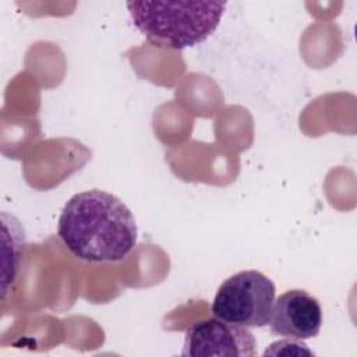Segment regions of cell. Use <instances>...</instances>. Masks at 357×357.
Returning a JSON list of instances; mask_svg holds the SVG:
<instances>
[{"label":"cell","instance_id":"cell-4","mask_svg":"<svg viewBox=\"0 0 357 357\" xmlns=\"http://www.w3.org/2000/svg\"><path fill=\"white\" fill-rule=\"evenodd\" d=\"M181 354L252 357L257 354V342L247 328L215 317L195 321L185 331Z\"/></svg>","mask_w":357,"mask_h":357},{"label":"cell","instance_id":"cell-5","mask_svg":"<svg viewBox=\"0 0 357 357\" xmlns=\"http://www.w3.org/2000/svg\"><path fill=\"white\" fill-rule=\"evenodd\" d=\"M322 325V310L315 297L301 289L284 291L273 303L271 332L278 336L305 340L315 337Z\"/></svg>","mask_w":357,"mask_h":357},{"label":"cell","instance_id":"cell-3","mask_svg":"<svg viewBox=\"0 0 357 357\" xmlns=\"http://www.w3.org/2000/svg\"><path fill=\"white\" fill-rule=\"evenodd\" d=\"M275 284L264 273L250 269L227 278L218 289L212 312L216 318L244 328H262L271 321Z\"/></svg>","mask_w":357,"mask_h":357},{"label":"cell","instance_id":"cell-2","mask_svg":"<svg viewBox=\"0 0 357 357\" xmlns=\"http://www.w3.org/2000/svg\"><path fill=\"white\" fill-rule=\"evenodd\" d=\"M226 1H128L135 28L155 46L184 49L204 42L219 25Z\"/></svg>","mask_w":357,"mask_h":357},{"label":"cell","instance_id":"cell-6","mask_svg":"<svg viewBox=\"0 0 357 357\" xmlns=\"http://www.w3.org/2000/svg\"><path fill=\"white\" fill-rule=\"evenodd\" d=\"M278 356V354H296V356H300V354H307V356H312L314 353L307 347L305 343L300 342L298 339H283V340H279V342H275L272 343L265 351H264V356Z\"/></svg>","mask_w":357,"mask_h":357},{"label":"cell","instance_id":"cell-1","mask_svg":"<svg viewBox=\"0 0 357 357\" xmlns=\"http://www.w3.org/2000/svg\"><path fill=\"white\" fill-rule=\"evenodd\" d=\"M57 234L67 250L88 262H116L137 244V223L127 205L116 195L88 190L64 205Z\"/></svg>","mask_w":357,"mask_h":357}]
</instances>
